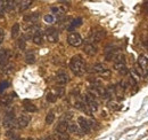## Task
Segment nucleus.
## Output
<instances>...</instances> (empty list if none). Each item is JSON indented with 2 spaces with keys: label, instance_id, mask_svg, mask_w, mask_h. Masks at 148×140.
I'll return each instance as SVG.
<instances>
[{
  "label": "nucleus",
  "instance_id": "obj_1",
  "mask_svg": "<svg viewBox=\"0 0 148 140\" xmlns=\"http://www.w3.org/2000/svg\"><path fill=\"white\" fill-rule=\"evenodd\" d=\"M70 69L75 76H82L85 72V63L81 55H74L70 61Z\"/></svg>",
  "mask_w": 148,
  "mask_h": 140
},
{
  "label": "nucleus",
  "instance_id": "obj_2",
  "mask_svg": "<svg viewBox=\"0 0 148 140\" xmlns=\"http://www.w3.org/2000/svg\"><path fill=\"white\" fill-rule=\"evenodd\" d=\"M84 101H85V103H87V106H88V108L90 109L91 113H96L98 110V101H97L93 93L88 92L84 97Z\"/></svg>",
  "mask_w": 148,
  "mask_h": 140
},
{
  "label": "nucleus",
  "instance_id": "obj_3",
  "mask_svg": "<svg viewBox=\"0 0 148 140\" xmlns=\"http://www.w3.org/2000/svg\"><path fill=\"white\" fill-rule=\"evenodd\" d=\"M92 71L96 72V74L99 75V76H103V77H108V76H111V70H109L104 63H96V64H93Z\"/></svg>",
  "mask_w": 148,
  "mask_h": 140
},
{
  "label": "nucleus",
  "instance_id": "obj_4",
  "mask_svg": "<svg viewBox=\"0 0 148 140\" xmlns=\"http://www.w3.org/2000/svg\"><path fill=\"white\" fill-rule=\"evenodd\" d=\"M67 43L71 46H73V47H79V46L82 45L83 40H82V37H81L80 33H77V32H71L69 34V37H67Z\"/></svg>",
  "mask_w": 148,
  "mask_h": 140
},
{
  "label": "nucleus",
  "instance_id": "obj_5",
  "mask_svg": "<svg viewBox=\"0 0 148 140\" xmlns=\"http://www.w3.org/2000/svg\"><path fill=\"white\" fill-rule=\"evenodd\" d=\"M45 34H46V38H47V40H48L49 43H53V44H54V43H57V41H58L59 34H58L57 29H55V28H53V26L47 28Z\"/></svg>",
  "mask_w": 148,
  "mask_h": 140
},
{
  "label": "nucleus",
  "instance_id": "obj_6",
  "mask_svg": "<svg viewBox=\"0 0 148 140\" xmlns=\"http://www.w3.org/2000/svg\"><path fill=\"white\" fill-rule=\"evenodd\" d=\"M15 112L14 110H8L5 115L3 118V126L6 129H11L15 125Z\"/></svg>",
  "mask_w": 148,
  "mask_h": 140
},
{
  "label": "nucleus",
  "instance_id": "obj_7",
  "mask_svg": "<svg viewBox=\"0 0 148 140\" xmlns=\"http://www.w3.org/2000/svg\"><path fill=\"white\" fill-rule=\"evenodd\" d=\"M105 31H103V30H95V31H92L91 33H90V37H89V43H91V44H97V43H100L103 39H104V37H105Z\"/></svg>",
  "mask_w": 148,
  "mask_h": 140
},
{
  "label": "nucleus",
  "instance_id": "obj_8",
  "mask_svg": "<svg viewBox=\"0 0 148 140\" xmlns=\"http://www.w3.org/2000/svg\"><path fill=\"white\" fill-rule=\"evenodd\" d=\"M125 63H127V60H125L124 54L120 53V54H117V55L115 56V59H114V69H116L117 71H120V70H122L123 68L127 67Z\"/></svg>",
  "mask_w": 148,
  "mask_h": 140
},
{
  "label": "nucleus",
  "instance_id": "obj_9",
  "mask_svg": "<svg viewBox=\"0 0 148 140\" xmlns=\"http://www.w3.org/2000/svg\"><path fill=\"white\" fill-rule=\"evenodd\" d=\"M77 123H79V126H80V129L82 130V132H84V133H88V132H90V130H91V122L89 121V120H87L85 117H83V116H80L79 118H77Z\"/></svg>",
  "mask_w": 148,
  "mask_h": 140
},
{
  "label": "nucleus",
  "instance_id": "obj_10",
  "mask_svg": "<svg viewBox=\"0 0 148 140\" xmlns=\"http://www.w3.org/2000/svg\"><path fill=\"white\" fill-rule=\"evenodd\" d=\"M55 79H56V83H57L58 85H62V86H63V85H65V84H67V83H69L70 77H69L67 72H65V71L61 70V71H58V72H57V75H56Z\"/></svg>",
  "mask_w": 148,
  "mask_h": 140
},
{
  "label": "nucleus",
  "instance_id": "obj_11",
  "mask_svg": "<svg viewBox=\"0 0 148 140\" xmlns=\"http://www.w3.org/2000/svg\"><path fill=\"white\" fill-rule=\"evenodd\" d=\"M83 52H84L87 55H89V56H93V55L97 54L98 48H97L96 45H93V44H91V43L88 41V43H85L84 46H83Z\"/></svg>",
  "mask_w": 148,
  "mask_h": 140
},
{
  "label": "nucleus",
  "instance_id": "obj_12",
  "mask_svg": "<svg viewBox=\"0 0 148 140\" xmlns=\"http://www.w3.org/2000/svg\"><path fill=\"white\" fill-rule=\"evenodd\" d=\"M116 47L113 46V45H109L105 48V59L107 61H113L116 56Z\"/></svg>",
  "mask_w": 148,
  "mask_h": 140
},
{
  "label": "nucleus",
  "instance_id": "obj_13",
  "mask_svg": "<svg viewBox=\"0 0 148 140\" xmlns=\"http://www.w3.org/2000/svg\"><path fill=\"white\" fill-rule=\"evenodd\" d=\"M30 116L29 115H25V114H23V115H21L18 118H17V121H16V125H17V128H19V129H24V128H26L27 125H29V123H30Z\"/></svg>",
  "mask_w": 148,
  "mask_h": 140
},
{
  "label": "nucleus",
  "instance_id": "obj_14",
  "mask_svg": "<svg viewBox=\"0 0 148 140\" xmlns=\"http://www.w3.org/2000/svg\"><path fill=\"white\" fill-rule=\"evenodd\" d=\"M74 106H75V108L76 109H79V110H82L83 113H87V114H92L91 112H90V109L88 108V106H87V103H85V101L84 100H80V99H77L76 101H75V103H74Z\"/></svg>",
  "mask_w": 148,
  "mask_h": 140
},
{
  "label": "nucleus",
  "instance_id": "obj_15",
  "mask_svg": "<svg viewBox=\"0 0 148 140\" xmlns=\"http://www.w3.org/2000/svg\"><path fill=\"white\" fill-rule=\"evenodd\" d=\"M82 24V18L81 17H77V18H74L73 21L69 24V26H67V30L70 31V32H73L74 30L77 28V26H80Z\"/></svg>",
  "mask_w": 148,
  "mask_h": 140
},
{
  "label": "nucleus",
  "instance_id": "obj_16",
  "mask_svg": "<svg viewBox=\"0 0 148 140\" xmlns=\"http://www.w3.org/2000/svg\"><path fill=\"white\" fill-rule=\"evenodd\" d=\"M32 40L35 45H41L43 43V32L41 30H39L38 32L34 33V36L32 37Z\"/></svg>",
  "mask_w": 148,
  "mask_h": 140
},
{
  "label": "nucleus",
  "instance_id": "obj_17",
  "mask_svg": "<svg viewBox=\"0 0 148 140\" xmlns=\"http://www.w3.org/2000/svg\"><path fill=\"white\" fill-rule=\"evenodd\" d=\"M13 99H14V94H5L2 98H1V105L5 106V107H8L13 103Z\"/></svg>",
  "mask_w": 148,
  "mask_h": 140
},
{
  "label": "nucleus",
  "instance_id": "obj_18",
  "mask_svg": "<svg viewBox=\"0 0 148 140\" xmlns=\"http://www.w3.org/2000/svg\"><path fill=\"white\" fill-rule=\"evenodd\" d=\"M38 18H39V14H38V13L27 14V15H25V16H24V21H25V22H29V23H31V24L37 23Z\"/></svg>",
  "mask_w": 148,
  "mask_h": 140
},
{
  "label": "nucleus",
  "instance_id": "obj_19",
  "mask_svg": "<svg viewBox=\"0 0 148 140\" xmlns=\"http://www.w3.org/2000/svg\"><path fill=\"white\" fill-rule=\"evenodd\" d=\"M23 106H24V109H25L27 113H35V112L38 110L37 107H35V105L32 103V102H30L29 100H25V101L23 102Z\"/></svg>",
  "mask_w": 148,
  "mask_h": 140
},
{
  "label": "nucleus",
  "instance_id": "obj_20",
  "mask_svg": "<svg viewBox=\"0 0 148 140\" xmlns=\"http://www.w3.org/2000/svg\"><path fill=\"white\" fill-rule=\"evenodd\" d=\"M56 131L57 133H66L69 131V124L66 122H59L56 126Z\"/></svg>",
  "mask_w": 148,
  "mask_h": 140
},
{
  "label": "nucleus",
  "instance_id": "obj_21",
  "mask_svg": "<svg viewBox=\"0 0 148 140\" xmlns=\"http://www.w3.org/2000/svg\"><path fill=\"white\" fill-rule=\"evenodd\" d=\"M25 61L29 64H33L35 62V54L33 51H27L25 53Z\"/></svg>",
  "mask_w": 148,
  "mask_h": 140
},
{
  "label": "nucleus",
  "instance_id": "obj_22",
  "mask_svg": "<svg viewBox=\"0 0 148 140\" xmlns=\"http://www.w3.org/2000/svg\"><path fill=\"white\" fill-rule=\"evenodd\" d=\"M69 132L70 133H74V135H82V130L75 123H70L69 124Z\"/></svg>",
  "mask_w": 148,
  "mask_h": 140
},
{
  "label": "nucleus",
  "instance_id": "obj_23",
  "mask_svg": "<svg viewBox=\"0 0 148 140\" xmlns=\"http://www.w3.org/2000/svg\"><path fill=\"white\" fill-rule=\"evenodd\" d=\"M148 66V57L146 55H140L138 59V67H140L141 69H146Z\"/></svg>",
  "mask_w": 148,
  "mask_h": 140
},
{
  "label": "nucleus",
  "instance_id": "obj_24",
  "mask_svg": "<svg viewBox=\"0 0 148 140\" xmlns=\"http://www.w3.org/2000/svg\"><path fill=\"white\" fill-rule=\"evenodd\" d=\"M19 29H21V26H19L18 23H15V24L11 26V32H10V34H11L13 38H16V37L19 34Z\"/></svg>",
  "mask_w": 148,
  "mask_h": 140
},
{
  "label": "nucleus",
  "instance_id": "obj_25",
  "mask_svg": "<svg viewBox=\"0 0 148 140\" xmlns=\"http://www.w3.org/2000/svg\"><path fill=\"white\" fill-rule=\"evenodd\" d=\"M15 1H5V10L10 13L15 9Z\"/></svg>",
  "mask_w": 148,
  "mask_h": 140
},
{
  "label": "nucleus",
  "instance_id": "obj_26",
  "mask_svg": "<svg viewBox=\"0 0 148 140\" xmlns=\"http://www.w3.org/2000/svg\"><path fill=\"white\" fill-rule=\"evenodd\" d=\"M46 99H47V101H48V102L54 103V102H56V101H57L58 97L56 95V93H55V92H49V93H47Z\"/></svg>",
  "mask_w": 148,
  "mask_h": 140
},
{
  "label": "nucleus",
  "instance_id": "obj_27",
  "mask_svg": "<svg viewBox=\"0 0 148 140\" xmlns=\"http://www.w3.org/2000/svg\"><path fill=\"white\" fill-rule=\"evenodd\" d=\"M19 3H21V5H19V11H24V10H26V9L32 5V1L26 0V1H21Z\"/></svg>",
  "mask_w": 148,
  "mask_h": 140
},
{
  "label": "nucleus",
  "instance_id": "obj_28",
  "mask_svg": "<svg viewBox=\"0 0 148 140\" xmlns=\"http://www.w3.org/2000/svg\"><path fill=\"white\" fill-rule=\"evenodd\" d=\"M54 121H55V115H54V113H53V112L48 113L47 116H46V123H47V124H53Z\"/></svg>",
  "mask_w": 148,
  "mask_h": 140
},
{
  "label": "nucleus",
  "instance_id": "obj_29",
  "mask_svg": "<svg viewBox=\"0 0 148 140\" xmlns=\"http://www.w3.org/2000/svg\"><path fill=\"white\" fill-rule=\"evenodd\" d=\"M25 46H26V43H25V38H19L18 41H17V47L21 49V51H24L25 49Z\"/></svg>",
  "mask_w": 148,
  "mask_h": 140
},
{
  "label": "nucleus",
  "instance_id": "obj_30",
  "mask_svg": "<svg viewBox=\"0 0 148 140\" xmlns=\"http://www.w3.org/2000/svg\"><path fill=\"white\" fill-rule=\"evenodd\" d=\"M56 137L58 140H70V136L67 133H56Z\"/></svg>",
  "mask_w": 148,
  "mask_h": 140
},
{
  "label": "nucleus",
  "instance_id": "obj_31",
  "mask_svg": "<svg viewBox=\"0 0 148 140\" xmlns=\"http://www.w3.org/2000/svg\"><path fill=\"white\" fill-rule=\"evenodd\" d=\"M55 93H56V95H57L58 98H61V97H63V95H64L65 90H64V87H57V89H56V91H55Z\"/></svg>",
  "mask_w": 148,
  "mask_h": 140
},
{
  "label": "nucleus",
  "instance_id": "obj_32",
  "mask_svg": "<svg viewBox=\"0 0 148 140\" xmlns=\"http://www.w3.org/2000/svg\"><path fill=\"white\" fill-rule=\"evenodd\" d=\"M9 86V83L8 82H0V93H2L3 92V90H6L7 87Z\"/></svg>",
  "mask_w": 148,
  "mask_h": 140
},
{
  "label": "nucleus",
  "instance_id": "obj_33",
  "mask_svg": "<svg viewBox=\"0 0 148 140\" xmlns=\"http://www.w3.org/2000/svg\"><path fill=\"white\" fill-rule=\"evenodd\" d=\"M45 21H46L47 23H54L55 17H54V15L49 14V15H46V16H45Z\"/></svg>",
  "mask_w": 148,
  "mask_h": 140
},
{
  "label": "nucleus",
  "instance_id": "obj_34",
  "mask_svg": "<svg viewBox=\"0 0 148 140\" xmlns=\"http://www.w3.org/2000/svg\"><path fill=\"white\" fill-rule=\"evenodd\" d=\"M5 1H0V18L3 17V13H5Z\"/></svg>",
  "mask_w": 148,
  "mask_h": 140
},
{
  "label": "nucleus",
  "instance_id": "obj_35",
  "mask_svg": "<svg viewBox=\"0 0 148 140\" xmlns=\"http://www.w3.org/2000/svg\"><path fill=\"white\" fill-rule=\"evenodd\" d=\"M3 39H5V31H3V29H0V45L2 44Z\"/></svg>",
  "mask_w": 148,
  "mask_h": 140
},
{
  "label": "nucleus",
  "instance_id": "obj_36",
  "mask_svg": "<svg viewBox=\"0 0 148 140\" xmlns=\"http://www.w3.org/2000/svg\"><path fill=\"white\" fill-rule=\"evenodd\" d=\"M143 9H144V11H145L146 14H148V2H145V3H144Z\"/></svg>",
  "mask_w": 148,
  "mask_h": 140
},
{
  "label": "nucleus",
  "instance_id": "obj_37",
  "mask_svg": "<svg viewBox=\"0 0 148 140\" xmlns=\"http://www.w3.org/2000/svg\"><path fill=\"white\" fill-rule=\"evenodd\" d=\"M10 140H21V138H19L17 135H13V136L10 137Z\"/></svg>",
  "mask_w": 148,
  "mask_h": 140
},
{
  "label": "nucleus",
  "instance_id": "obj_38",
  "mask_svg": "<svg viewBox=\"0 0 148 140\" xmlns=\"http://www.w3.org/2000/svg\"><path fill=\"white\" fill-rule=\"evenodd\" d=\"M42 140H53V138H51V137H45Z\"/></svg>",
  "mask_w": 148,
  "mask_h": 140
},
{
  "label": "nucleus",
  "instance_id": "obj_39",
  "mask_svg": "<svg viewBox=\"0 0 148 140\" xmlns=\"http://www.w3.org/2000/svg\"><path fill=\"white\" fill-rule=\"evenodd\" d=\"M144 45H145L146 47H148V40H145V41H144Z\"/></svg>",
  "mask_w": 148,
  "mask_h": 140
}]
</instances>
